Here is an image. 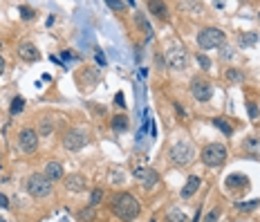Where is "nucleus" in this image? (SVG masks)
Returning <instances> with one entry per match:
<instances>
[{"label": "nucleus", "instance_id": "nucleus-12", "mask_svg": "<svg viewBox=\"0 0 260 222\" xmlns=\"http://www.w3.org/2000/svg\"><path fill=\"white\" fill-rule=\"evenodd\" d=\"M65 189L67 191H74V193H81L85 191V177L81 173H72V175L65 177Z\"/></svg>", "mask_w": 260, "mask_h": 222}, {"label": "nucleus", "instance_id": "nucleus-27", "mask_svg": "<svg viewBox=\"0 0 260 222\" xmlns=\"http://www.w3.org/2000/svg\"><path fill=\"white\" fill-rule=\"evenodd\" d=\"M137 25H139V29H141V32H146L148 36H150V25L146 23V18H143V14H137Z\"/></svg>", "mask_w": 260, "mask_h": 222}, {"label": "nucleus", "instance_id": "nucleus-43", "mask_svg": "<svg viewBox=\"0 0 260 222\" xmlns=\"http://www.w3.org/2000/svg\"><path fill=\"white\" fill-rule=\"evenodd\" d=\"M0 157H2V153H0Z\"/></svg>", "mask_w": 260, "mask_h": 222}, {"label": "nucleus", "instance_id": "nucleus-20", "mask_svg": "<svg viewBox=\"0 0 260 222\" xmlns=\"http://www.w3.org/2000/svg\"><path fill=\"white\" fill-rule=\"evenodd\" d=\"M81 81H88L90 86H92V83L99 81V72H97V70H92V68L83 70V72H81Z\"/></svg>", "mask_w": 260, "mask_h": 222}, {"label": "nucleus", "instance_id": "nucleus-35", "mask_svg": "<svg viewBox=\"0 0 260 222\" xmlns=\"http://www.w3.org/2000/svg\"><path fill=\"white\" fill-rule=\"evenodd\" d=\"M215 218H218V209H213V211L204 218V222H215Z\"/></svg>", "mask_w": 260, "mask_h": 222}, {"label": "nucleus", "instance_id": "nucleus-38", "mask_svg": "<svg viewBox=\"0 0 260 222\" xmlns=\"http://www.w3.org/2000/svg\"><path fill=\"white\" fill-rule=\"evenodd\" d=\"M63 59H67V61H79V56H74V54H72V52H63Z\"/></svg>", "mask_w": 260, "mask_h": 222}, {"label": "nucleus", "instance_id": "nucleus-18", "mask_svg": "<svg viewBox=\"0 0 260 222\" xmlns=\"http://www.w3.org/2000/svg\"><path fill=\"white\" fill-rule=\"evenodd\" d=\"M245 150H247V153L260 155V139H258V137H247V139H245Z\"/></svg>", "mask_w": 260, "mask_h": 222}, {"label": "nucleus", "instance_id": "nucleus-19", "mask_svg": "<svg viewBox=\"0 0 260 222\" xmlns=\"http://www.w3.org/2000/svg\"><path fill=\"white\" fill-rule=\"evenodd\" d=\"M213 126H215V128H220V130H222L227 137H231V135H233V128H231V123H229L227 119L215 117V119H213Z\"/></svg>", "mask_w": 260, "mask_h": 222}, {"label": "nucleus", "instance_id": "nucleus-34", "mask_svg": "<svg viewBox=\"0 0 260 222\" xmlns=\"http://www.w3.org/2000/svg\"><path fill=\"white\" fill-rule=\"evenodd\" d=\"M94 54H97V63L103 68V65H106V56H103V52L101 50H94Z\"/></svg>", "mask_w": 260, "mask_h": 222}, {"label": "nucleus", "instance_id": "nucleus-11", "mask_svg": "<svg viewBox=\"0 0 260 222\" xmlns=\"http://www.w3.org/2000/svg\"><path fill=\"white\" fill-rule=\"evenodd\" d=\"M18 56H20L22 61H27V63H34V61L40 59V52L36 50V45H31V43H20V45H18Z\"/></svg>", "mask_w": 260, "mask_h": 222}, {"label": "nucleus", "instance_id": "nucleus-42", "mask_svg": "<svg viewBox=\"0 0 260 222\" xmlns=\"http://www.w3.org/2000/svg\"><path fill=\"white\" fill-rule=\"evenodd\" d=\"M258 20H260V11H258Z\"/></svg>", "mask_w": 260, "mask_h": 222}, {"label": "nucleus", "instance_id": "nucleus-32", "mask_svg": "<svg viewBox=\"0 0 260 222\" xmlns=\"http://www.w3.org/2000/svg\"><path fill=\"white\" fill-rule=\"evenodd\" d=\"M92 216H94V207H90V209H85V211L79 213V218H81V220H85V222H88Z\"/></svg>", "mask_w": 260, "mask_h": 222}, {"label": "nucleus", "instance_id": "nucleus-22", "mask_svg": "<svg viewBox=\"0 0 260 222\" xmlns=\"http://www.w3.org/2000/svg\"><path fill=\"white\" fill-rule=\"evenodd\" d=\"M126 128H128V119H126L124 114L112 117V130H126Z\"/></svg>", "mask_w": 260, "mask_h": 222}, {"label": "nucleus", "instance_id": "nucleus-33", "mask_svg": "<svg viewBox=\"0 0 260 222\" xmlns=\"http://www.w3.org/2000/svg\"><path fill=\"white\" fill-rule=\"evenodd\" d=\"M49 132H52V123H49V119H45L40 123V135H49Z\"/></svg>", "mask_w": 260, "mask_h": 222}, {"label": "nucleus", "instance_id": "nucleus-24", "mask_svg": "<svg viewBox=\"0 0 260 222\" xmlns=\"http://www.w3.org/2000/svg\"><path fill=\"white\" fill-rule=\"evenodd\" d=\"M22 108H25V99H22V97H16V99L11 101V108H9V112L18 114V112H22Z\"/></svg>", "mask_w": 260, "mask_h": 222}, {"label": "nucleus", "instance_id": "nucleus-23", "mask_svg": "<svg viewBox=\"0 0 260 222\" xmlns=\"http://www.w3.org/2000/svg\"><path fill=\"white\" fill-rule=\"evenodd\" d=\"M256 207H260V200H251V202H238L236 204L238 211H254Z\"/></svg>", "mask_w": 260, "mask_h": 222}, {"label": "nucleus", "instance_id": "nucleus-28", "mask_svg": "<svg viewBox=\"0 0 260 222\" xmlns=\"http://www.w3.org/2000/svg\"><path fill=\"white\" fill-rule=\"evenodd\" d=\"M106 5L108 7H110V9H124V7H132L134 5V2H119V0H108V2H106Z\"/></svg>", "mask_w": 260, "mask_h": 222}, {"label": "nucleus", "instance_id": "nucleus-29", "mask_svg": "<svg viewBox=\"0 0 260 222\" xmlns=\"http://www.w3.org/2000/svg\"><path fill=\"white\" fill-rule=\"evenodd\" d=\"M195 61H197V65H200L202 70H209V68H211V61L206 59L204 54H197V56H195Z\"/></svg>", "mask_w": 260, "mask_h": 222}, {"label": "nucleus", "instance_id": "nucleus-9", "mask_svg": "<svg viewBox=\"0 0 260 222\" xmlns=\"http://www.w3.org/2000/svg\"><path fill=\"white\" fill-rule=\"evenodd\" d=\"M18 144H20L22 153H34L36 146H38V132L31 130V128H25V130H20V135H18Z\"/></svg>", "mask_w": 260, "mask_h": 222}, {"label": "nucleus", "instance_id": "nucleus-36", "mask_svg": "<svg viewBox=\"0 0 260 222\" xmlns=\"http://www.w3.org/2000/svg\"><path fill=\"white\" fill-rule=\"evenodd\" d=\"M0 207H2V209H7V207H9V198H7L4 193H0Z\"/></svg>", "mask_w": 260, "mask_h": 222}, {"label": "nucleus", "instance_id": "nucleus-40", "mask_svg": "<svg viewBox=\"0 0 260 222\" xmlns=\"http://www.w3.org/2000/svg\"><path fill=\"white\" fill-rule=\"evenodd\" d=\"M2 72H4V59L0 56V74H2Z\"/></svg>", "mask_w": 260, "mask_h": 222}, {"label": "nucleus", "instance_id": "nucleus-21", "mask_svg": "<svg viewBox=\"0 0 260 222\" xmlns=\"http://www.w3.org/2000/svg\"><path fill=\"white\" fill-rule=\"evenodd\" d=\"M224 77H227V81H229V83H240L242 79H245V74H242L240 70L231 68V70H227V74H224Z\"/></svg>", "mask_w": 260, "mask_h": 222}, {"label": "nucleus", "instance_id": "nucleus-41", "mask_svg": "<svg viewBox=\"0 0 260 222\" xmlns=\"http://www.w3.org/2000/svg\"><path fill=\"white\" fill-rule=\"evenodd\" d=\"M0 222H4V218H0Z\"/></svg>", "mask_w": 260, "mask_h": 222}, {"label": "nucleus", "instance_id": "nucleus-13", "mask_svg": "<svg viewBox=\"0 0 260 222\" xmlns=\"http://www.w3.org/2000/svg\"><path fill=\"white\" fill-rule=\"evenodd\" d=\"M200 186H202L200 177L191 175V177H188V182H186V184H184V189L179 191V195H182V198H193V195L197 193V189H200Z\"/></svg>", "mask_w": 260, "mask_h": 222}, {"label": "nucleus", "instance_id": "nucleus-37", "mask_svg": "<svg viewBox=\"0 0 260 222\" xmlns=\"http://www.w3.org/2000/svg\"><path fill=\"white\" fill-rule=\"evenodd\" d=\"M110 180L112 182H121L124 180V175H121V173H110Z\"/></svg>", "mask_w": 260, "mask_h": 222}, {"label": "nucleus", "instance_id": "nucleus-14", "mask_svg": "<svg viewBox=\"0 0 260 222\" xmlns=\"http://www.w3.org/2000/svg\"><path fill=\"white\" fill-rule=\"evenodd\" d=\"M45 177L52 182H58L63 177V166L58 162H49L47 166H45Z\"/></svg>", "mask_w": 260, "mask_h": 222}, {"label": "nucleus", "instance_id": "nucleus-30", "mask_svg": "<svg viewBox=\"0 0 260 222\" xmlns=\"http://www.w3.org/2000/svg\"><path fill=\"white\" fill-rule=\"evenodd\" d=\"M20 16H22V18H25V20H31V18H34V9H31L29 5L20 7Z\"/></svg>", "mask_w": 260, "mask_h": 222}, {"label": "nucleus", "instance_id": "nucleus-26", "mask_svg": "<svg viewBox=\"0 0 260 222\" xmlns=\"http://www.w3.org/2000/svg\"><path fill=\"white\" fill-rule=\"evenodd\" d=\"M101 198H103V191L101 189H94L92 195H90V207H97V204L101 202Z\"/></svg>", "mask_w": 260, "mask_h": 222}, {"label": "nucleus", "instance_id": "nucleus-39", "mask_svg": "<svg viewBox=\"0 0 260 222\" xmlns=\"http://www.w3.org/2000/svg\"><path fill=\"white\" fill-rule=\"evenodd\" d=\"M117 104H119V106H126V101H124V95H121V92H117Z\"/></svg>", "mask_w": 260, "mask_h": 222}, {"label": "nucleus", "instance_id": "nucleus-25", "mask_svg": "<svg viewBox=\"0 0 260 222\" xmlns=\"http://www.w3.org/2000/svg\"><path fill=\"white\" fill-rule=\"evenodd\" d=\"M236 184L247 186V184H249V182H247V177H242V175H231V177H229V180H227V186H229V189H233V186H236Z\"/></svg>", "mask_w": 260, "mask_h": 222}, {"label": "nucleus", "instance_id": "nucleus-7", "mask_svg": "<svg viewBox=\"0 0 260 222\" xmlns=\"http://www.w3.org/2000/svg\"><path fill=\"white\" fill-rule=\"evenodd\" d=\"M191 95L195 97L197 101H209L211 97H213V86H211V81H206V79H202V77H195L191 81Z\"/></svg>", "mask_w": 260, "mask_h": 222}, {"label": "nucleus", "instance_id": "nucleus-1", "mask_svg": "<svg viewBox=\"0 0 260 222\" xmlns=\"http://www.w3.org/2000/svg\"><path fill=\"white\" fill-rule=\"evenodd\" d=\"M110 209L117 218H121L124 222H132L134 218L141 213V204L134 195L130 193H117L110 202Z\"/></svg>", "mask_w": 260, "mask_h": 222}, {"label": "nucleus", "instance_id": "nucleus-2", "mask_svg": "<svg viewBox=\"0 0 260 222\" xmlns=\"http://www.w3.org/2000/svg\"><path fill=\"white\" fill-rule=\"evenodd\" d=\"M168 159L175 166H188V164L195 159V146H193L191 141H177V144L170 146Z\"/></svg>", "mask_w": 260, "mask_h": 222}, {"label": "nucleus", "instance_id": "nucleus-17", "mask_svg": "<svg viewBox=\"0 0 260 222\" xmlns=\"http://www.w3.org/2000/svg\"><path fill=\"white\" fill-rule=\"evenodd\" d=\"M148 9L152 11L155 16H159V18H168V7L164 5V2H148Z\"/></svg>", "mask_w": 260, "mask_h": 222}, {"label": "nucleus", "instance_id": "nucleus-10", "mask_svg": "<svg viewBox=\"0 0 260 222\" xmlns=\"http://www.w3.org/2000/svg\"><path fill=\"white\" fill-rule=\"evenodd\" d=\"M134 177H137L139 184L146 191L155 189L157 182H159V175H157V171H152V168H137V171H134Z\"/></svg>", "mask_w": 260, "mask_h": 222}, {"label": "nucleus", "instance_id": "nucleus-4", "mask_svg": "<svg viewBox=\"0 0 260 222\" xmlns=\"http://www.w3.org/2000/svg\"><path fill=\"white\" fill-rule=\"evenodd\" d=\"M27 191H29L31 198L43 200L52 193V180H47L45 173H34V175H29V180H27Z\"/></svg>", "mask_w": 260, "mask_h": 222}, {"label": "nucleus", "instance_id": "nucleus-3", "mask_svg": "<svg viewBox=\"0 0 260 222\" xmlns=\"http://www.w3.org/2000/svg\"><path fill=\"white\" fill-rule=\"evenodd\" d=\"M224 41H227V36H224V32L222 29H218V27H206V29H202V32L197 34V45H200L202 50L224 47Z\"/></svg>", "mask_w": 260, "mask_h": 222}, {"label": "nucleus", "instance_id": "nucleus-31", "mask_svg": "<svg viewBox=\"0 0 260 222\" xmlns=\"http://www.w3.org/2000/svg\"><path fill=\"white\" fill-rule=\"evenodd\" d=\"M247 112H249V117L251 119H256L260 114V110H258V106H254V104H247Z\"/></svg>", "mask_w": 260, "mask_h": 222}, {"label": "nucleus", "instance_id": "nucleus-16", "mask_svg": "<svg viewBox=\"0 0 260 222\" xmlns=\"http://www.w3.org/2000/svg\"><path fill=\"white\" fill-rule=\"evenodd\" d=\"M256 43H258V34L256 32H245V34H240V38H238V45L240 47H254Z\"/></svg>", "mask_w": 260, "mask_h": 222}, {"label": "nucleus", "instance_id": "nucleus-5", "mask_svg": "<svg viewBox=\"0 0 260 222\" xmlns=\"http://www.w3.org/2000/svg\"><path fill=\"white\" fill-rule=\"evenodd\" d=\"M227 159V146L222 144H209L202 148V162L206 166H220Z\"/></svg>", "mask_w": 260, "mask_h": 222}, {"label": "nucleus", "instance_id": "nucleus-15", "mask_svg": "<svg viewBox=\"0 0 260 222\" xmlns=\"http://www.w3.org/2000/svg\"><path fill=\"white\" fill-rule=\"evenodd\" d=\"M166 222H186V213L179 207H170L166 209Z\"/></svg>", "mask_w": 260, "mask_h": 222}, {"label": "nucleus", "instance_id": "nucleus-8", "mask_svg": "<svg viewBox=\"0 0 260 222\" xmlns=\"http://www.w3.org/2000/svg\"><path fill=\"white\" fill-rule=\"evenodd\" d=\"M85 144H88V137H85V132L79 130V128L67 130L65 139H63V146H65L67 150H79V148H83Z\"/></svg>", "mask_w": 260, "mask_h": 222}, {"label": "nucleus", "instance_id": "nucleus-6", "mask_svg": "<svg viewBox=\"0 0 260 222\" xmlns=\"http://www.w3.org/2000/svg\"><path fill=\"white\" fill-rule=\"evenodd\" d=\"M166 63L173 70H184L188 65V54L182 45H173L168 52H166Z\"/></svg>", "mask_w": 260, "mask_h": 222}]
</instances>
